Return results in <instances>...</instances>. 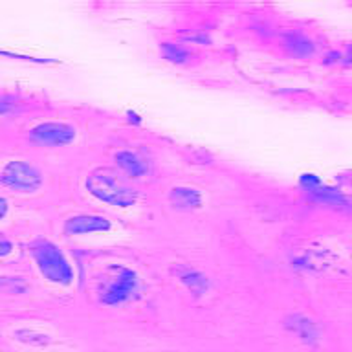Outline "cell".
I'll return each mask as SVG.
<instances>
[{
  "label": "cell",
  "instance_id": "1",
  "mask_svg": "<svg viewBox=\"0 0 352 352\" xmlns=\"http://www.w3.org/2000/svg\"><path fill=\"white\" fill-rule=\"evenodd\" d=\"M87 189L99 202L116 208H131L138 202L136 189L109 169L92 170L87 178Z\"/></svg>",
  "mask_w": 352,
  "mask_h": 352
},
{
  "label": "cell",
  "instance_id": "2",
  "mask_svg": "<svg viewBox=\"0 0 352 352\" xmlns=\"http://www.w3.org/2000/svg\"><path fill=\"white\" fill-rule=\"evenodd\" d=\"M28 248L44 279L55 285H70L74 280V268L57 244L46 239H37Z\"/></svg>",
  "mask_w": 352,
  "mask_h": 352
},
{
  "label": "cell",
  "instance_id": "3",
  "mask_svg": "<svg viewBox=\"0 0 352 352\" xmlns=\"http://www.w3.org/2000/svg\"><path fill=\"white\" fill-rule=\"evenodd\" d=\"M0 184L21 192L37 191L43 184V175L37 167L24 160H11L0 170Z\"/></svg>",
  "mask_w": 352,
  "mask_h": 352
},
{
  "label": "cell",
  "instance_id": "4",
  "mask_svg": "<svg viewBox=\"0 0 352 352\" xmlns=\"http://www.w3.org/2000/svg\"><path fill=\"white\" fill-rule=\"evenodd\" d=\"M140 288V277L134 270L121 266L118 270V274L112 277L107 288L101 292V302L109 305V307H116L121 302L129 301Z\"/></svg>",
  "mask_w": 352,
  "mask_h": 352
},
{
  "label": "cell",
  "instance_id": "5",
  "mask_svg": "<svg viewBox=\"0 0 352 352\" xmlns=\"http://www.w3.org/2000/svg\"><path fill=\"white\" fill-rule=\"evenodd\" d=\"M299 186L302 187V191L307 192L314 202L323 204V206L336 209H343L349 206V200H346L345 195L340 189H336V187L327 186L319 176L302 175L299 178Z\"/></svg>",
  "mask_w": 352,
  "mask_h": 352
},
{
  "label": "cell",
  "instance_id": "6",
  "mask_svg": "<svg viewBox=\"0 0 352 352\" xmlns=\"http://www.w3.org/2000/svg\"><path fill=\"white\" fill-rule=\"evenodd\" d=\"M30 140L38 145L63 147L76 140V129L63 121H44L30 131Z\"/></svg>",
  "mask_w": 352,
  "mask_h": 352
},
{
  "label": "cell",
  "instance_id": "7",
  "mask_svg": "<svg viewBox=\"0 0 352 352\" xmlns=\"http://www.w3.org/2000/svg\"><path fill=\"white\" fill-rule=\"evenodd\" d=\"M110 220L101 214H76L65 222V233L66 235H88V233H101V231H109Z\"/></svg>",
  "mask_w": 352,
  "mask_h": 352
},
{
  "label": "cell",
  "instance_id": "8",
  "mask_svg": "<svg viewBox=\"0 0 352 352\" xmlns=\"http://www.w3.org/2000/svg\"><path fill=\"white\" fill-rule=\"evenodd\" d=\"M116 164L120 167L125 175H129L131 178H142L145 173L148 170L147 167V162L140 156L138 153L134 151H118L114 156Z\"/></svg>",
  "mask_w": 352,
  "mask_h": 352
},
{
  "label": "cell",
  "instance_id": "9",
  "mask_svg": "<svg viewBox=\"0 0 352 352\" xmlns=\"http://www.w3.org/2000/svg\"><path fill=\"white\" fill-rule=\"evenodd\" d=\"M169 200L175 208L195 209V208H200V204H202V195H200V191L195 189V187L180 186V187H175V189L170 191Z\"/></svg>",
  "mask_w": 352,
  "mask_h": 352
},
{
  "label": "cell",
  "instance_id": "10",
  "mask_svg": "<svg viewBox=\"0 0 352 352\" xmlns=\"http://www.w3.org/2000/svg\"><path fill=\"white\" fill-rule=\"evenodd\" d=\"M285 44L286 48L290 50L294 55H297V57H310V55L314 54V50H316L312 41H310L305 33L299 32L288 33L285 37Z\"/></svg>",
  "mask_w": 352,
  "mask_h": 352
},
{
  "label": "cell",
  "instance_id": "11",
  "mask_svg": "<svg viewBox=\"0 0 352 352\" xmlns=\"http://www.w3.org/2000/svg\"><path fill=\"white\" fill-rule=\"evenodd\" d=\"M290 329L294 330V332H296V334L305 341V343H316V341L319 340L318 329H316V324H314L308 318L294 316V318H292Z\"/></svg>",
  "mask_w": 352,
  "mask_h": 352
},
{
  "label": "cell",
  "instance_id": "12",
  "mask_svg": "<svg viewBox=\"0 0 352 352\" xmlns=\"http://www.w3.org/2000/svg\"><path fill=\"white\" fill-rule=\"evenodd\" d=\"M162 50V55H164L165 59L170 60V63H186L189 59V50L186 46H182V44H176V43H162L160 46Z\"/></svg>",
  "mask_w": 352,
  "mask_h": 352
},
{
  "label": "cell",
  "instance_id": "13",
  "mask_svg": "<svg viewBox=\"0 0 352 352\" xmlns=\"http://www.w3.org/2000/svg\"><path fill=\"white\" fill-rule=\"evenodd\" d=\"M180 280L184 285H187V288L195 292V294H204V292L208 290V279L202 274L195 272V270H186L180 275Z\"/></svg>",
  "mask_w": 352,
  "mask_h": 352
},
{
  "label": "cell",
  "instance_id": "14",
  "mask_svg": "<svg viewBox=\"0 0 352 352\" xmlns=\"http://www.w3.org/2000/svg\"><path fill=\"white\" fill-rule=\"evenodd\" d=\"M11 252H13V242H11L8 236H4L0 233V257H6V255H10Z\"/></svg>",
  "mask_w": 352,
  "mask_h": 352
},
{
  "label": "cell",
  "instance_id": "15",
  "mask_svg": "<svg viewBox=\"0 0 352 352\" xmlns=\"http://www.w3.org/2000/svg\"><path fill=\"white\" fill-rule=\"evenodd\" d=\"M8 209H10V204L6 200L4 197H0V220L4 219L6 214H8Z\"/></svg>",
  "mask_w": 352,
  "mask_h": 352
},
{
  "label": "cell",
  "instance_id": "16",
  "mask_svg": "<svg viewBox=\"0 0 352 352\" xmlns=\"http://www.w3.org/2000/svg\"><path fill=\"white\" fill-rule=\"evenodd\" d=\"M11 109V103H8L6 99H0V116L6 114V112H10Z\"/></svg>",
  "mask_w": 352,
  "mask_h": 352
}]
</instances>
